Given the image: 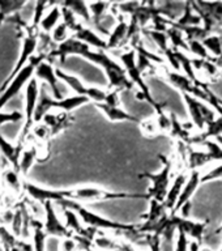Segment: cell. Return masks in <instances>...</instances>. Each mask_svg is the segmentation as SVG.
Masks as SVG:
<instances>
[{
  "mask_svg": "<svg viewBox=\"0 0 222 251\" xmlns=\"http://www.w3.org/2000/svg\"><path fill=\"white\" fill-rule=\"evenodd\" d=\"M24 191L30 199L43 204L46 201H52L58 204L60 201H102V200L115 199H149L148 194H131V192H114L94 186L68 188V190H50V188L39 187L30 182L24 183Z\"/></svg>",
  "mask_w": 222,
  "mask_h": 251,
  "instance_id": "obj_1",
  "label": "cell"
},
{
  "mask_svg": "<svg viewBox=\"0 0 222 251\" xmlns=\"http://www.w3.org/2000/svg\"><path fill=\"white\" fill-rule=\"evenodd\" d=\"M113 54L119 59V62H121V64L123 66V68H124L125 74H127L128 78L133 82V85L137 88V100H143V101L148 102L149 105H152L153 107H154L157 115H162V114L165 113L164 109L165 106H166V102L161 103V102L154 101V98L152 97L148 84H145L143 74H141L140 71H139V68H137L136 51L133 50V49H128V50L123 51H114Z\"/></svg>",
  "mask_w": 222,
  "mask_h": 251,
  "instance_id": "obj_2",
  "label": "cell"
},
{
  "mask_svg": "<svg viewBox=\"0 0 222 251\" xmlns=\"http://www.w3.org/2000/svg\"><path fill=\"white\" fill-rule=\"evenodd\" d=\"M49 93V88L45 84H41V93H39L38 105L34 114V125L41 123L45 115L51 111H64L71 113L72 110L77 109L81 105H85L89 100L81 96H70V97L63 98V100H55Z\"/></svg>",
  "mask_w": 222,
  "mask_h": 251,
  "instance_id": "obj_3",
  "label": "cell"
},
{
  "mask_svg": "<svg viewBox=\"0 0 222 251\" xmlns=\"http://www.w3.org/2000/svg\"><path fill=\"white\" fill-rule=\"evenodd\" d=\"M56 205H59L60 208H70L77 213L85 226L94 227L98 230L103 229V230H111L113 233H115V231L122 230H133L139 226V225H133V224H122L118 223V221H113V220L105 219V217L97 215L96 212H92L77 201H60Z\"/></svg>",
  "mask_w": 222,
  "mask_h": 251,
  "instance_id": "obj_4",
  "label": "cell"
},
{
  "mask_svg": "<svg viewBox=\"0 0 222 251\" xmlns=\"http://www.w3.org/2000/svg\"><path fill=\"white\" fill-rule=\"evenodd\" d=\"M24 39H23V49H21V52H20V58L16 63L15 68L12 70L11 75L8 76L7 80L1 84L0 86V96L3 93L4 90L7 89V86L11 84L13 80L16 78V76L21 72V71L25 68V67L29 64V62L31 60V58L37 54V47H38V37L41 30L37 29V27L30 26L27 27L26 30H24Z\"/></svg>",
  "mask_w": 222,
  "mask_h": 251,
  "instance_id": "obj_5",
  "label": "cell"
},
{
  "mask_svg": "<svg viewBox=\"0 0 222 251\" xmlns=\"http://www.w3.org/2000/svg\"><path fill=\"white\" fill-rule=\"evenodd\" d=\"M161 161L164 162V168L160 173L152 174V173H143L140 176H145L152 180V186L147 192L150 200H157L160 203H164L166 196H168L169 188L172 186V172L174 168V162L172 158L160 154Z\"/></svg>",
  "mask_w": 222,
  "mask_h": 251,
  "instance_id": "obj_6",
  "label": "cell"
},
{
  "mask_svg": "<svg viewBox=\"0 0 222 251\" xmlns=\"http://www.w3.org/2000/svg\"><path fill=\"white\" fill-rule=\"evenodd\" d=\"M45 60H46V59L43 58V56H39V55H34V56L31 58L29 64L16 76L15 80L7 86V89L4 90L3 93H1V96H0V111L5 107V105H7L8 102L12 101L15 97H17V96L21 93V90L25 89V86L27 85V82L34 77V72L37 66H38L39 63L45 62Z\"/></svg>",
  "mask_w": 222,
  "mask_h": 251,
  "instance_id": "obj_7",
  "label": "cell"
},
{
  "mask_svg": "<svg viewBox=\"0 0 222 251\" xmlns=\"http://www.w3.org/2000/svg\"><path fill=\"white\" fill-rule=\"evenodd\" d=\"M56 75L60 81H63L72 92L74 96H81V97H86L89 101H94V103H99V102L105 101L106 96H107V90L99 89V88H93V86L84 85V82L74 75L67 74L60 68H56Z\"/></svg>",
  "mask_w": 222,
  "mask_h": 251,
  "instance_id": "obj_8",
  "label": "cell"
},
{
  "mask_svg": "<svg viewBox=\"0 0 222 251\" xmlns=\"http://www.w3.org/2000/svg\"><path fill=\"white\" fill-rule=\"evenodd\" d=\"M183 100L187 105L191 122L199 131H204L208 123H211L217 118V113L215 111V109L205 102L200 101L190 94H183Z\"/></svg>",
  "mask_w": 222,
  "mask_h": 251,
  "instance_id": "obj_9",
  "label": "cell"
},
{
  "mask_svg": "<svg viewBox=\"0 0 222 251\" xmlns=\"http://www.w3.org/2000/svg\"><path fill=\"white\" fill-rule=\"evenodd\" d=\"M102 113L105 114L106 118L111 122H135L140 123V121L136 117H133L125 110L121 107V101H119V92L118 90H109L106 96L105 101L99 103H94Z\"/></svg>",
  "mask_w": 222,
  "mask_h": 251,
  "instance_id": "obj_10",
  "label": "cell"
},
{
  "mask_svg": "<svg viewBox=\"0 0 222 251\" xmlns=\"http://www.w3.org/2000/svg\"><path fill=\"white\" fill-rule=\"evenodd\" d=\"M45 207V217H43V230L49 237L56 239L70 238L74 233L66 226L60 217L55 211V204L52 201L43 203Z\"/></svg>",
  "mask_w": 222,
  "mask_h": 251,
  "instance_id": "obj_11",
  "label": "cell"
},
{
  "mask_svg": "<svg viewBox=\"0 0 222 251\" xmlns=\"http://www.w3.org/2000/svg\"><path fill=\"white\" fill-rule=\"evenodd\" d=\"M34 77L41 84H45L49 88L50 93L52 94V97L55 100H63V98H66L63 96L62 90H60V82L62 81L59 80L58 75H56V67L52 63L47 62V60L39 63L37 68H35Z\"/></svg>",
  "mask_w": 222,
  "mask_h": 251,
  "instance_id": "obj_12",
  "label": "cell"
},
{
  "mask_svg": "<svg viewBox=\"0 0 222 251\" xmlns=\"http://www.w3.org/2000/svg\"><path fill=\"white\" fill-rule=\"evenodd\" d=\"M172 219L174 221V224H175L176 230L184 231L188 238L199 242L200 245L203 243L204 234H205V230H207L208 221H204V223L194 221V220L188 219V217L187 219L182 217L180 215H172Z\"/></svg>",
  "mask_w": 222,
  "mask_h": 251,
  "instance_id": "obj_13",
  "label": "cell"
},
{
  "mask_svg": "<svg viewBox=\"0 0 222 251\" xmlns=\"http://www.w3.org/2000/svg\"><path fill=\"white\" fill-rule=\"evenodd\" d=\"M129 19L123 15H118V23L110 33L109 38L106 39L107 43V52L121 51L124 49V42L128 34Z\"/></svg>",
  "mask_w": 222,
  "mask_h": 251,
  "instance_id": "obj_14",
  "label": "cell"
},
{
  "mask_svg": "<svg viewBox=\"0 0 222 251\" xmlns=\"http://www.w3.org/2000/svg\"><path fill=\"white\" fill-rule=\"evenodd\" d=\"M74 122V118L70 113L64 111H51L46 114L42 119V123L47 126V128L50 129L51 137H55L64 129H67Z\"/></svg>",
  "mask_w": 222,
  "mask_h": 251,
  "instance_id": "obj_15",
  "label": "cell"
},
{
  "mask_svg": "<svg viewBox=\"0 0 222 251\" xmlns=\"http://www.w3.org/2000/svg\"><path fill=\"white\" fill-rule=\"evenodd\" d=\"M201 176H201L200 170H191L190 176H188L187 182L184 184L183 191H182V194H180L179 196V200H178V203H176V205L174 207V209H173V212L170 215H178L180 212V209H182V207L186 205L187 203H190V199L194 196L196 190H197L200 184H201Z\"/></svg>",
  "mask_w": 222,
  "mask_h": 251,
  "instance_id": "obj_16",
  "label": "cell"
},
{
  "mask_svg": "<svg viewBox=\"0 0 222 251\" xmlns=\"http://www.w3.org/2000/svg\"><path fill=\"white\" fill-rule=\"evenodd\" d=\"M41 147L38 143H33V141H27L26 147L21 153L20 157V165L19 172L21 176H26L27 172L30 170L31 166L37 162V161H42L41 157H43L42 152H41Z\"/></svg>",
  "mask_w": 222,
  "mask_h": 251,
  "instance_id": "obj_17",
  "label": "cell"
},
{
  "mask_svg": "<svg viewBox=\"0 0 222 251\" xmlns=\"http://www.w3.org/2000/svg\"><path fill=\"white\" fill-rule=\"evenodd\" d=\"M188 176H190L188 173L182 172L179 173L178 176H175L174 180L172 182V186L169 188L168 196H166V199H165L164 201L165 207H166V209H168L170 213H172L174 207H175L176 203H178V200H179V196L180 194H182V191H183L184 184H186V182H187L188 179Z\"/></svg>",
  "mask_w": 222,
  "mask_h": 251,
  "instance_id": "obj_18",
  "label": "cell"
},
{
  "mask_svg": "<svg viewBox=\"0 0 222 251\" xmlns=\"http://www.w3.org/2000/svg\"><path fill=\"white\" fill-rule=\"evenodd\" d=\"M74 37L76 39H78V41L84 42L85 45H88L89 47H93L96 50L107 51L106 39L102 38L97 31H94L92 27L86 26V25H82V26L74 33Z\"/></svg>",
  "mask_w": 222,
  "mask_h": 251,
  "instance_id": "obj_19",
  "label": "cell"
},
{
  "mask_svg": "<svg viewBox=\"0 0 222 251\" xmlns=\"http://www.w3.org/2000/svg\"><path fill=\"white\" fill-rule=\"evenodd\" d=\"M24 149L25 148L20 147V145L12 144L8 140H5L3 135L0 133V152H1V156L5 158L9 166L15 169L16 172H19L20 157H21V153H23Z\"/></svg>",
  "mask_w": 222,
  "mask_h": 251,
  "instance_id": "obj_20",
  "label": "cell"
},
{
  "mask_svg": "<svg viewBox=\"0 0 222 251\" xmlns=\"http://www.w3.org/2000/svg\"><path fill=\"white\" fill-rule=\"evenodd\" d=\"M1 180L5 184V188L8 190V192H11L13 195H19V194H21V191H24L25 180L23 179V176L19 172H16L12 166L3 169Z\"/></svg>",
  "mask_w": 222,
  "mask_h": 251,
  "instance_id": "obj_21",
  "label": "cell"
},
{
  "mask_svg": "<svg viewBox=\"0 0 222 251\" xmlns=\"http://www.w3.org/2000/svg\"><path fill=\"white\" fill-rule=\"evenodd\" d=\"M60 23H62V8H60V4L59 3H54L50 7V9L46 12V15L42 19L41 24H39V30L42 31V33L51 34L52 30Z\"/></svg>",
  "mask_w": 222,
  "mask_h": 251,
  "instance_id": "obj_22",
  "label": "cell"
},
{
  "mask_svg": "<svg viewBox=\"0 0 222 251\" xmlns=\"http://www.w3.org/2000/svg\"><path fill=\"white\" fill-rule=\"evenodd\" d=\"M60 5L71 9V11L74 13V16H76L84 25L90 26L92 15H90L89 3H85V1H81V0H67V1H60Z\"/></svg>",
  "mask_w": 222,
  "mask_h": 251,
  "instance_id": "obj_23",
  "label": "cell"
},
{
  "mask_svg": "<svg viewBox=\"0 0 222 251\" xmlns=\"http://www.w3.org/2000/svg\"><path fill=\"white\" fill-rule=\"evenodd\" d=\"M47 238L49 235L43 230V221L33 219L31 221V245L33 251H47Z\"/></svg>",
  "mask_w": 222,
  "mask_h": 251,
  "instance_id": "obj_24",
  "label": "cell"
},
{
  "mask_svg": "<svg viewBox=\"0 0 222 251\" xmlns=\"http://www.w3.org/2000/svg\"><path fill=\"white\" fill-rule=\"evenodd\" d=\"M186 3H179V1H158L156 3L160 15L170 20L172 23H175L176 20L180 19V16L183 15L184 9H186Z\"/></svg>",
  "mask_w": 222,
  "mask_h": 251,
  "instance_id": "obj_25",
  "label": "cell"
},
{
  "mask_svg": "<svg viewBox=\"0 0 222 251\" xmlns=\"http://www.w3.org/2000/svg\"><path fill=\"white\" fill-rule=\"evenodd\" d=\"M200 24H203L201 17H200V16L195 12V9H194V7H192L191 1H187L183 15L180 16V19L176 20L175 23H173L172 26L182 29V27H188V26H200Z\"/></svg>",
  "mask_w": 222,
  "mask_h": 251,
  "instance_id": "obj_26",
  "label": "cell"
},
{
  "mask_svg": "<svg viewBox=\"0 0 222 251\" xmlns=\"http://www.w3.org/2000/svg\"><path fill=\"white\" fill-rule=\"evenodd\" d=\"M166 34L169 37V42H170V46L174 49V50H180L183 52H188V42L186 41V37H184L183 31L179 30L178 27L170 26L166 31Z\"/></svg>",
  "mask_w": 222,
  "mask_h": 251,
  "instance_id": "obj_27",
  "label": "cell"
},
{
  "mask_svg": "<svg viewBox=\"0 0 222 251\" xmlns=\"http://www.w3.org/2000/svg\"><path fill=\"white\" fill-rule=\"evenodd\" d=\"M143 34L148 35V38L152 39V42H154V45L157 46V49L160 50V54L162 55L164 52L170 49V42H169V37L165 31H157L153 30V29H144L143 30Z\"/></svg>",
  "mask_w": 222,
  "mask_h": 251,
  "instance_id": "obj_28",
  "label": "cell"
},
{
  "mask_svg": "<svg viewBox=\"0 0 222 251\" xmlns=\"http://www.w3.org/2000/svg\"><path fill=\"white\" fill-rule=\"evenodd\" d=\"M25 5H26V1H0V26L11 16L23 11Z\"/></svg>",
  "mask_w": 222,
  "mask_h": 251,
  "instance_id": "obj_29",
  "label": "cell"
},
{
  "mask_svg": "<svg viewBox=\"0 0 222 251\" xmlns=\"http://www.w3.org/2000/svg\"><path fill=\"white\" fill-rule=\"evenodd\" d=\"M203 45L211 54L212 58H219L222 55V33L208 35L203 41Z\"/></svg>",
  "mask_w": 222,
  "mask_h": 251,
  "instance_id": "obj_30",
  "label": "cell"
},
{
  "mask_svg": "<svg viewBox=\"0 0 222 251\" xmlns=\"http://www.w3.org/2000/svg\"><path fill=\"white\" fill-rule=\"evenodd\" d=\"M179 30L183 31V34L184 37H186V41H187V42H191V41H200V42H203L208 35H211V33H209L203 25H200V26L182 27Z\"/></svg>",
  "mask_w": 222,
  "mask_h": 251,
  "instance_id": "obj_31",
  "label": "cell"
},
{
  "mask_svg": "<svg viewBox=\"0 0 222 251\" xmlns=\"http://www.w3.org/2000/svg\"><path fill=\"white\" fill-rule=\"evenodd\" d=\"M94 246L99 251H118L119 250V241L99 233L94 238Z\"/></svg>",
  "mask_w": 222,
  "mask_h": 251,
  "instance_id": "obj_32",
  "label": "cell"
},
{
  "mask_svg": "<svg viewBox=\"0 0 222 251\" xmlns=\"http://www.w3.org/2000/svg\"><path fill=\"white\" fill-rule=\"evenodd\" d=\"M60 8H62V23L66 24L67 27L70 29L72 35H74V33H76V31H77L78 29L84 25V24H82L81 21L74 16V13L71 11V9L63 7V5H60Z\"/></svg>",
  "mask_w": 222,
  "mask_h": 251,
  "instance_id": "obj_33",
  "label": "cell"
},
{
  "mask_svg": "<svg viewBox=\"0 0 222 251\" xmlns=\"http://www.w3.org/2000/svg\"><path fill=\"white\" fill-rule=\"evenodd\" d=\"M203 147L205 148V153H207L209 162H213V161L222 162V147L220 145V143L215 140H208L204 143Z\"/></svg>",
  "mask_w": 222,
  "mask_h": 251,
  "instance_id": "obj_34",
  "label": "cell"
},
{
  "mask_svg": "<svg viewBox=\"0 0 222 251\" xmlns=\"http://www.w3.org/2000/svg\"><path fill=\"white\" fill-rule=\"evenodd\" d=\"M51 38H52V41H54L56 45H60V43L66 42L67 39L70 38V37H72V33H71V30L67 27V25L64 23H60L58 25V26L55 27L54 30H52V33H51Z\"/></svg>",
  "mask_w": 222,
  "mask_h": 251,
  "instance_id": "obj_35",
  "label": "cell"
},
{
  "mask_svg": "<svg viewBox=\"0 0 222 251\" xmlns=\"http://www.w3.org/2000/svg\"><path fill=\"white\" fill-rule=\"evenodd\" d=\"M188 52L195 55V58L204 59V60L212 59L211 54L208 52V50L205 49L203 42H200V41H191V42H188Z\"/></svg>",
  "mask_w": 222,
  "mask_h": 251,
  "instance_id": "obj_36",
  "label": "cell"
},
{
  "mask_svg": "<svg viewBox=\"0 0 222 251\" xmlns=\"http://www.w3.org/2000/svg\"><path fill=\"white\" fill-rule=\"evenodd\" d=\"M140 128L141 132L144 133L145 136H154L160 128H158V125H157L156 118H152V119H147V121L140 122Z\"/></svg>",
  "mask_w": 222,
  "mask_h": 251,
  "instance_id": "obj_37",
  "label": "cell"
},
{
  "mask_svg": "<svg viewBox=\"0 0 222 251\" xmlns=\"http://www.w3.org/2000/svg\"><path fill=\"white\" fill-rule=\"evenodd\" d=\"M25 121V115L24 113L20 111H12V113H5V111H0V126L4 123H17V122Z\"/></svg>",
  "mask_w": 222,
  "mask_h": 251,
  "instance_id": "obj_38",
  "label": "cell"
},
{
  "mask_svg": "<svg viewBox=\"0 0 222 251\" xmlns=\"http://www.w3.org/2000/svg\"><path fill=\"white\" fill-rule=\"evenodd\" d=\"M190 238H188L186 233L182 230L176 231L175 238V246H174V251H190Z\"/></svg>",
  "mask_w": 222,
  "mask_h": 251,
  "instance_id": "obj_39",
  "label": "cell"
},
{
  "mask_svg": "<svg viewBox=\"0 0 222 251\" xmlns=\"http://www.w3.org/2000/svg\"><path fill=\"white\" fill-rule=\"evenodd\" d=\"M137 68H139V71H140L141 74L144 75L147 74V72H150V71L156 70V66H154L147 56H144V55L141 54H137Z\"/></svg>",
  "mask_w": 222,
  "mask_h": 251,
  "instance_id": "obj_40",
  "label": "cell"
},
{
  "mask_svg": "<svg viewBox=\"0 0 222 251\" xmlns=\"http://www.w3.org/2000/svg\"><path fill=\"white\" fill-rule=\"evenodd\" d=\"M220 178H222V162L201 176V183H205V182H209V180L220 179Z\"/></svg>",
  "mask_w": 222,
  "mask_h": 251,
  "instance_id": "obj_41",
  "label": "cell"
},
{
  "mask_svg": "<svg viewBox=\"0 0 222 251\" xmlns=\"http://www.w3.org/2000/svg\"><path fill=\"white\" fill-rule=\"evenodd\" d=\"M203 71L204 74H207L208 76H211V77H213V76H216V75L219 74L220 68L217 66H216L215 63L212 62L211 59H208V60H203V64H201V70Z\"/></svg>",
  "mask_w": 222,
  "mask_h": 251,
  "instance_id": "obj_42",
  "label": "cell"
},
{
  "mask_svg": "<svg viewBox=\"0 0 222 251\" xmlns=\"http://www.w3.org/2000/svg\"><path fill=\"white\" fill-rule=\"evenodd\" d=\"M60 251H78L77 243L74 239V235L70 238L60 239Z\"/></svg>",
  "mask_w": 222,
  "mask_h": 251,
  "instance_id": "obj_43",
  "label": "cell"
},
{
  "mask_svg": "<svg viewBox=\"0 0 222 251\" xmlns=\"http://www.w3.org/2000/svg\"><path fill=\"white\" fill-rule=\"evenodd\" d=\"M190 251H201V245L196 241L190 242Z\"/></svg>",
  "mask_w": 222,
  "mask_h": 251,
  "instance_id": "obj_44",
  "label": "cell"
},
{
  "mask_svg": "<svg viewBox=\"0 0 222 251\" xmlns=\"http://www.w3.org/2000/svg\"><path fill=\"white\" fill-rule=\"evenodd\" d=\"M0 251H4V249L1 246H0Z\"/></svg>",
  "mask_w": 222,
  "mask_h": 251,
  "instance_id": "obj_45",
  "label": "cell"
},
{
  "mask_svg": "<svg viewBox=\"0 0 222 251\" xmlns=\"http://www.w3.org/2000/svg\"><path fill=\"white\" fill-rule=\"evenodd\" d=\"M220 251H222V246H221V250H220Z\"/></svg>",
  "mask_w": 222,
  "mask_h": 251,
  "instance_id": "obj_46",
  "label": "cell"
},
{
  "mask_svg": "<svg viewBox=\"0 0 222 251\" xmlns=\"http://www.w3.org/2000/svg\"><path fill=\"white\" fill-rule=\"evenodd\" d=\"M221 29H222V24H221Z\"/></svg>",
  "mask_w": 222,
  "mask_h": 251,
  "instance_id": "obj_47",
  "label": "cell"
}]
</instances>
